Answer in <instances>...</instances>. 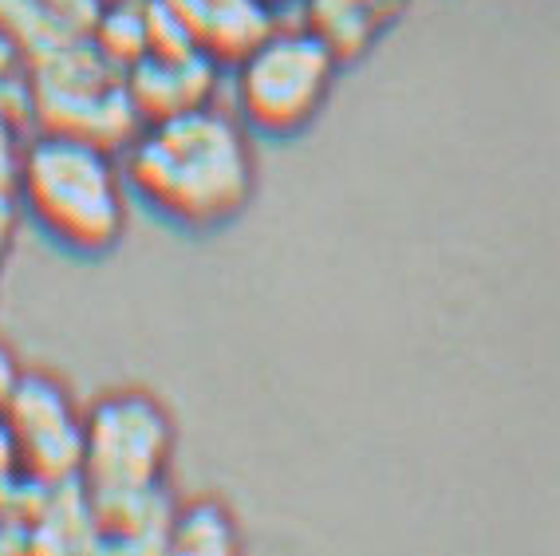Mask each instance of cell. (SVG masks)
Segmentation results:
<instances>
[{
    "label": "cell",
    "mask_w": 560,
    "mask_h": 556,
    "mask_svg": "<svg viewBox=\"0 0 560 556\" xmlns=\"http://www.w3.org/2000/svg\"><path fill=\"white\" fill-rule=\"evenodd\" d=\"M122 174L154 218L206 233L249 206L257 162L245 123L201 103L142 123L122 147Z\"/></svg>",
    "instance_id": "1"
},
{
    "label": "cell",
    "mask_w": 560,
    "mask_h": 556,
    "mask_svg": "<svg viewBox=\"0 0 560 556\" xmlns=\"http://www.w3.org/2000/svg\"><path fill=\"white\" fill-rule=\"evenodd\" d=\"M16 206L51 245L75 257H103L127 233V174L115 147L40 130L12 170Z\"/></svg>",
    "instance_id": "2"
},
{
    "label": "cell",
    "mask_w": 560,
    "mask_h": 556,
    "mask_svg": "<svg viewBox=\"0 0 560 556\" xmlns=\"http://www.w3.org/2000/svg\"><path fill=\"white\" fill-rule=\"evenodd\" d=\"M24 91L28 115H36L40 130L80 135L119 150L142 127L127 88V68L110 60L91 28L32 56Z\"/></svg>",
    "instance_id": "3"
},
{
    "label": "cell",
    "mask_w": 560,
    "mask_h": 556,
    "mask_svg": "<svg viewBox=\"0 0 560 556\" xmlns=\"http://www.w3.org/2000/svg\"><path fill=\"white\" fill-rule=\"evenodd\" d=\"M336 48L320 32H265L237 60L241 123L272 139L308 127L331 95Z\"/></svg>",
    "instance_id": "4"
},
{
    "label": "cell",
    "mask_w": 560,
    "mask_h": 556,
    "mask_svg": "<svg viewBox=\"0 0 560 556\" xmlns=\"http://www.w3.org/2000/svg\"><path fill=\"white\" fill-rule=\"evenodd\" d=\"M174 454V422L162 398L139 387L107 391L83 410L80 482L91 497L162 486Z\"/></svg>",
    "instance_id": "5"
},
{
    "label": "cell",
    "mask_w": 560,
    "mask_h": 556,
    "mask_svg": "<svg viewBox=\"0 0 560 556\" xmlns=\"http://www.w3.org/2000/svg\"><path fill=\"white\" fill-rule=\"evenodd\" d=\"M0 438L9 470L32 486H60L80 477L83 410L48 371H16L0 407Z\"/></svg>",
    "instance_id": "6"
},
{
    "label": "cell",
    "mask_w": 560,
    "mask_h": 556,
    "mask_svg": "<svg viewBox=\"0 0 560 556\" xmlns=\"http://www.w3.org/2000/svg\"><path fill=\"white\" fill-rule=\"evenodd\" d=\"M166 489H135V494L91 497L95 501V541L110 548H166L174 506Z\"/></svg>",
    "instance_id": "7"
},
{
    "label": "cell",
    "mask_w": 560,
    "mask_h": 556,
    "mask_svg": "<svg viewBox=\"0 0 560 556\" xmlns=\"http://www.w3.org/2000/svg\"><path fill=\"white\" fill-rule=\"evenodd\" d=\"M166 548L174 553H233L237 548V521L221 501L213 497H198L190 506H174L171 517V541Z\"/></svg>",
    "instance_id": "8"
},
{
    "label": "cell",
    "mask_w": 560,
    "mask_h": 556,
    "mask_svg": "<svg viewBox=\"0 0 560 556\" xmlns=\"http://www.w3.org/2000/svg\"><path fill=\"white\" fill-rule=\"evenodd\" d=\"M12 225H16V189H12V182H0V260L9 253Z\"/></svg>",
    "instance_id": "9"
},
{
    "label": "cell",
    "mask_w": 560,
    "mask_h": 556,
    "mask_svg": "<svg viewBox=\"0 0 560 556\" xmlns=\"http://www.w3.org/2000/svg\"><path fill=\"white\" fill-rule=\"evenodd\" d=\"M16 68H21V56H16V48H12V44L0 36V80L16 76Z\"/></svg>",
    "instance_id": "10"
},
{
    "label": "cell",
    "mask_w": 560,
    "mask_h": 556,
    "mask_svg": "<svg viewBox=\"0 0 560 556\" xmlns=\"http://www.w3.org/2000/svg\"><path fill=\"white\" fill-rule=\"evenodd\" d=\"M110 4H142V0H95V9H110Z\"/></svg>",
    "instance_id": "11"
}]
</instances>
